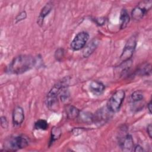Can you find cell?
<instances>
[{
    "label": "cell",
    "mask_w": 152,
    "mask_h": 152,
    "mask_svg": "<svg viewBox=\"0 0 152 152\" xmlns=\"http://www.w3.org/2000/svg\"><path fill=\"white\" fill-rule=\"evenodd\" d=\"M36 64L34 58L30 55L16 56L7 67V72L12 74H21L30 70Z\"/></svg>",
    "instance_id": "obj_1"
},
{
    "label": "cell",
    "mask_w": 152,
    "mask_h": 152,
    "mask_svg": "<svg viewBox=\"0 0 152 152\" xmlns=\"http://www.w3.org/2000/svg\"><path fill=\"white\" fill-rule=\"evenodd\" d=\"M66 80H62L55 84L49 91L46 98V104L50 110H55L58 104V97L62 90L67 87Z\"/></svg>",
    "instance_id": "obj_2"
},
{
    "label": "cell",
    "mask_w": 152,
    "mask_h": 152,
    "mask_svg": "<svg viewBox=\"0 0 152 152\" xmlns=\"http://www.w3.org/2000/svg\"><path fill=\"white\" fill-rule=\"evenodd\" d=\"M28 144V140L23 135L11 136L7 138L4 144V148L6 151H15L25 148Z\"/></svg>",
    "instance_id": "obj_3"
},
{
    "label": "cell",
    "mask_w": 152,
    "mask_h": 152,
    "mask_svg": "<svg viewBox=\"0 0 152 152\" xmlns=\"http://www.w3.org/2000/svg\"><path fill=\"white\" fill-rule=\"evenodd\" d=\"M125 91L122 90L116 91L108 100L107 107L112 113L118 112L125 98Z\"/></svg>",
    "instance_id": "obj_4"
},
{
    "label": "cell",
    "mask_w": 152,
    "mask_h": 152,
    "mask_svg": "<svg viewBox=\"0 0 152 152\" xmlns=\"http://www.w3.org/2000/svg\"><path fill=\"white\" fill-rule=\"evenodd\" d=\"M112 113L107 106L101 107L93 114V122L98 126L103 125L110 119Z\"/></svg>",
    "instance_id": "obj_5"
},
{
    "label": "cell",
    "mask_w": 152,
    "mask_h": 152,
    "mask_svg": "<svg viewBox=\"0 0 152 152\" xmlns=\"http://www.w3.org/2000/svg\"><path fill=\"white\" fill-rule=\"evenodd\" d=\"M151 5L152 1H145L139 3L131 12L132 18L137 21L142 19L147 12L151 8Z\"/></svg>",
    "instance_id": "obj_6"
},
{
    "label": "cell",
    "mask_w": 152,
    "mask_h": 152,
    "mask_svg": "<svg viewBox=\"0 0 152 152\" xmlns=\"http://www.w3.org/2000/svg\"><path fill=\"white\" fill-rule=\"evenodd\" d=\"M136 37L134 36H132L128 40L121 55L122 62H127L132 57L136 47Z\"/></svg>",
    "instance_id": "obj_7"
},
{
    "label": "cell",
    "mask_w": 152,
    "mask_h": 152,
    "mask_svg": "<svg viewBox=\"0 0 152 152\" xmlns=\"http://www.w3.org/2000/svg\"><path fill=\"white\" fill-rule=\"evenodd\" d=\"M89 39V34L85 31L78 33L71 43V48L73 50H79L83 48Z\"/></svg>",
    "instance_id": "obj_8"
},
{
    "label": "cell",
    "mask_w": 152,
    "mask_h": 152,
    "mask_svg": "<svg viewBox=\"0 0 152 152\" xmlns=\"http://www.w3.org/2000/svg\"><path fill=\"white\" fill-rule=\"evenodd\" d=\"M119 146L123 151H132L134 147L133 139L129 134L124 135L119 139Z\"/></svg>",
    "instance_id": "obj_9"
},
{
    "label": "cell",
    "mask_w": 152,
    "mask_h": 152,
    "mask_svg": "<svg viewBox=\"0 0 152 152\" xmlns=\"http://www.w3.org/2000/svg\"><path fill=\"white\" fill-rule=\"evenodd\" d=\"M24 119V113L23 108L20 106H16L12 112V122L14 125H20Z\"/></svg>",
    "instance_id": "obj_10"
},
{
    "label": "cell",
    "mask_w": 152,
    "mask_h": 152,
    "mask_svg": "<svg viewBox=\"0 0 152 152\" xmlns=\"http://www.w3.org/2000/svg\"><path fill=\"white\" fill-rule=\"evenodd\" d=\"M105 89L104 84L98 81H93L89 85V90L90 92L95 96L102 95Z\"/></svg>",
    "instance_id": "obj_11"
},
{
    "label": "cell",
    "mask_w": 152,
    "mask_h": 152,
    "mask_svg": "<svg viewBox=\"0 0 152 152\" xmlns=\"http://www.w3.org/2000/svg\"><path fill=\"white\" fill-rule=\"evenodd\" d=\"M98 41L96 39H93L87 45H85L83 51V55L84 58L88 57L96 49L98 45Z\"/></svg>",
    "instance_id": "obj_12"
},
{
    "label": "cell",
    "mask_w": 152,
    "mask_h": 152,
    "mask_svg": "<svg viewBox=\"0 0 152 152\" xmlns=\"http://www.w3.org/2000/svg\"><path fill=\"white\" fill-rule=\"evenodd\" d=\"M53 7V4L51 2H48L42 9L39 16L38 17L37 23L39 25H42L43 24L44 18L49 14V12L51 11Z\"/></svg>",
    "instance_id": "obj_13"
},
{
    "label": "cell",
    "mask_w": 152,
    "mask_h": 152,
    "mask_svg": "<svg viewBox=\"0 0 152 152\" xmlns=\"http://www.w3.org/2000/svg\"><path fill=\"white\" fill-rule=\"evenodd\" d=\"M65 112L68 119H73L78 117L80 110L72 105H67L65 108Z\"/></svg>",
    "instance_id": "obj_14"
},
{
    "label": "cell",
    "mask_w": 152,
    "mask_h": 152,
    "mask_svg": "<svg viewBox=\"0 0 152 152\" xmlns=\"http://www.w3.org/2000/svg\"><path fill=\"white\" fill-rule=\"evenodd\" d=\"M130 20L129 14L125 9H122L120 14V28L124 29L128 26Z\"/></svg>",
    "instance_id": "obj_15"
},
{
    "label": "cell",
    "mask_w": 152,
    "mask_h": 152,
    "mask_svg": "<svg viewBox=\"0 0 152 152\" xmlns=\"http://www.w3.org/2000/svg\"><path fill=\"white\" fill-rule=\"evenodd\" d=\"M78 117L83 122L90 124L93 122V114L88 112H80Z\"/></svg>",
    "instance_id": "obj_16"
},
{
    "label": "cell",
    "mask_w": 152,
    "mask_h": 152,
    "mask_svg": "<svg viewBox=\"0 0 152 152\" xmlns=\"http://www.w3.org/2000/svg\"><path fill=\"white\" fill-rule=\"evenodd\" d=\"M144 99L142 93L140 90L134 91L131 95V102L132 103H140Z\"/></svg>",
    "instance_id": "obj_17"
},
{
    "label": "cell",
    "mask_w": 152,
    "mask_h": 152,
    "mask_svg": "<svg viewBox=\"0 0 152 152\" xmlns=\"http://www.w3.org/2000/svg\"><path fill=\"white\" fill-rule=\"evenodd\" d=\"M61 134V129L58 127H53L51 130L50 139L49 142V145L52 144L55 141L58 139Z\"/></svg>",
    "instance_id": "obj_18"
},
{
    "label": "cell",
    "mask_w": 152,
    "mask_h": 152,
    "mask_svg": "<svg viewBox=\"0 0 152 152\" xmlns=\"http://www.w3.org/2000/svg\"><path fill=\"white\" fill-rule=\"evenodd\" d=\"M48 128V123L46 120L39 119L34 124V128L36 129L46 130Z\"/></svg>",
    "instance_id": "obj_19"
},
{
    "label": "cell",
    "mask_w": 152,
    "mask_h": 152,
    "mask_svg": "<svg viewBox=\"0 0 152 152\" xmlns=\"http://www.w3.org/2000/svg\"><path fill=\"white\" fill-rule=\"evenodd\" d=\"M151 71V65L150 64H146L145 65H143L137 71V74L141 75H148L150 74Z\"/></svg>",
    "instance_id": "obj_20"
},
{
    "label": "cell",
    "mask_w": 152,
    "mask_h": 152,
    "mask_svg": "<svg viewBox=\"0 0 152 152\" xmlns=\"http://www.w3.org/2000/svg\"><path fill=\"white\" fill-rule=\"evenodd\" d=\"M64 55V50L62 48L58 49L55 53V57L56 60L61 61Z\"/></svg>",
    "instance_id": "obj_21"
},
{
    "label": "cell",
    "mask_w": 152,
    "mask_h": 152,
    "mask_svg": "<svg viewBox=\"0 0 152 152\" xmlns=\"http://www.w3.org/2000/svg\"><path fill=\"white\" fill-rule=\"evenodd\" d=\"M27 17V14L26 12L25 11H22L15 18V20H16V23L20 21L23 20H24Z\"/></svg>",
    "instance_id": "obj_22"
},
{
    "label": "cell",
    "mask_w": 152,
    "mask_h": 152,
    "mask_svg": "<svg viewBox=\"0 0 152 152\" xmlns=\"http://www.w3.org/2000/svg\"><path fill=\"white\" fill-rule=\"evenodd\" d=\"M1 125L3 128H7L8 127V121L7 119L6 118V117L5 116H1Z\"/></svg>",
    "instance_id": "obj_23"
},
{
    "label": "cell",
    "mask_w": 152,
    "mask_h": 152,
    "mask_svg": "<svg viewBox=\"0 0 152 152\" xmlns=\"http://www.w3.org/2000/svg\"><path fill=\"white\" fill-rule=\"evenodd\" d=\"M152 126H151V124H149L148 126H147V133H148V136L150 137V138H152Z\"/></svg>",
    "instance_id": "obj_24"
},
{
    "label": "cell",
    "mask_w": 152,
    "mask_h": 152,
    "mask_svg": "<svg viewBox=\"0 0 152 152\" xmlns=\"http://www.w3.org/2000/svg\"><path fill=\"white\" fill-rule=\"evenodd\" d=\"M134 151H143L144 149L142 148V147L139 145H137L135 147H134Z\"/></svg>",
    "instance_id": "obj_25"
},
{
    "label": "cell",
    "mask_w": 152,
    "mask_h": 152,
    "mask_svg": "<svg viewBox=\"0 0 152 152\" xmlns=\"http://www.w3.org/2000/svg\"><path fill=\"white\" fill-rule=\"evenodd\" d=\"M96 22L99 25H102V24H103L105 22V19L104 18H99V19H96Z\"/></svg>",
    "instance_id": "obj_26"
},
{
    "label": "cell",
    "mask_w": 152,
    "mask_h": 152,
    "mask_svg": "<svg viewBox=\"0 0 152 152\" xmlns=\"http://www.w3.org/2000/svg\"><path fill=\"white\" fill-rule=\"evenodd\" d=\"M147 109H148L150 113H151V101L147 104Z\"/></svg>",
    "instance_id": "obj_27"
}]
</instances>
